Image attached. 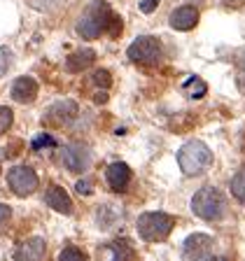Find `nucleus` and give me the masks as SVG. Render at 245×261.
<instances>
[{
  "label": "nucleus",
  "mask_w": 245,
  "mask_h": 261,
  "mask_svg": "<svg viewBox=\"0 0 245 261\" xmlns=\"http://www.w3.org/2000/svg\"><path fill=\"white\" fill-rule=\"evenodd\" d=\"M224 5H229V7H240V5H245V0H222Z\"/></svg>",
  "instance_id": "c756f323"
},
{
  "label": "nucleus",
  "mask_w": 245,
  "mask_h": 261,
  "mask_svg": "<svg viewBox=\"0 0 245 261\" xmlns=\"http://www.w3.org/2000/svg\"><path fill=\"white\" fill-rule=\"evenodd\" d=\"M185 91H187V96H191V98H203L206 96V91H208V87H206V82L203 80L191 77V80L185 82Z\"/></svg>",
  "instance_id": "a211bd4d"
},
{
  "label": "nucleus",
  "mask_w": 245,
  "mask_h": 261,
  "mask_svg": "<svg viewBox=\"0 0 245 261\" xmlns=\"http://www.w3.org/2000/svg\"><path fill=\"white\" fill-rule=\"evenodd\" d=\"M14 121V114H12L10 108H0V133H7V128Z\"/></svg>",
  "instance_id": "393cba45"
},
{
  "label": "nucleus",
  "mask_w": 245,
  "mask_h": 261,
  "mask_svg": "<svg viewBox=\"0 0 245 261\" xmlns=\"http://www.w3.org/2000/svg\"><path fill=\"white\" fill-rule=\"evenodd\" d=\"M191 212L206 222H219L227 215V201L215 187H203L191 198Z\"/></svg>",
  "instance_id": "f03ea898"
},
{
  "label": "nucleus",
  "mask_w": 245,
  "mask_h": 261,
  "mask_svg": "<svg viewBox=\"0 0 245 261\" xmlns=\"http://www.w3.org/2000/svg\"><path fill=\"white\" fill-rule=\"evenodd\" d=\"M59 159L70 173H84V170L91 166V152H89V147L82 145V142L65 145L63 149H61Z\"/></svg>",
  "instance_id": "423d86ee"
},
{
  "label": "nucleus",
  "mask_w": 245,
  "mask_h": 261,
  "mask_svg": "<svg viewBox=\"0 0 245 261\" xmlns=\"http://www.w3.org/2000/svg\"><path fill=\"white\" fill-rule=\"evenodd\" d=\"M44 201H47V205L52 207V210L61 212V215H70L72 212V201L70 196L65 194L63 187H49L47 194H44Z\"/></svg>",
  "instance_id": "ddd939ff"
},
{
  "label": "nucleus",
  "mask_w": 245,
  "mask_h": 261,
  "mask_svg": "<svg viewBox=\"0 0 245 261\" xmlns=\"http://www.w3.org/2000/svg\"><path fill=\"white\" fill-rule=\"evenodd\" d=\"M238 70H240V82H243V87H245V51L238 61Z\"/></svg>",
  "instance_id": "c85d7f7f"
},
{
  "label": "nucleus",
  "mask_w": 245,
  "mask_h": 261,
  "mask_svg": "<svg viewBox=\"0 0 245 261\" xmlns=\"http://www.w3.org/2000/svg\"><path fill=\"white\" fill-rule=\"evenodd\" d=\"M77 112H80V108H77L75 100H59L47 110V121L63 128V126L72 124L77 119Z\"/></svg>",
  "instance_id": "1a4fd4ad"
},
{
  "label": "nucleus",
  "mask_w": 245,
  "mask_h": 261,
  "mask_svg": "<svg viewBox=\"0 0 245 261\" xmlns=\"http://www.w3.org/2000/svg\"><path fill=\"white\" fill-rule=\"evenodd\" d=\"M231 194H234L240 203H245V170H240V173L231 179Z\"/></svg>",
  "instance_id": "aec40b11"
},
{
  "label": "nucleus",
  "mask_w": 245,
  "mask_h": 261,
  "mask_svg": "<svg viewBox=\"0 0 245 261\" xmlns=\"http://www.w3.org/2000/svg\"><path fill=\"white\" fill-rule=\"evenodd\" d=\"M131 259V245L126 240H114L98 250V261H129Z\"/></svg>",
  "instance_id": "4468645a"
},
{
  "label": "nucleus",
  "mask_w": 245,
  "mask_h": 261,
  "mask_svg": "<svg viewBox=\"0 0 245 261\" xmlns=\"http://www.w3.org/2000/svg\"><path fill=\"white\" fill-rule=\"evenodd\" d=\"M91 84H96V89H101V91H108L110 84H112V77L108 70H96L91 77Z\"/></svg>",
  "instance_id": "4be33fe9"
},
{
  "label": "nucleus",
  "mask_w": 245,
  "mask_h": 261,
  "mask_svg": "<svg viewBox=\"0 0 245 261\" xmlns=\"http://www.w3.org/2000/svg\"><path fill=\"white\" fill-rule=\"evenodd\" d=\"M10 215H12V210L7 205H3V203H0V224L3 222H7V219H10Z\"/></svg>",
  "instance_id": "cd10ccee"
},
{
  "label": "nucleus",
  "mask_w": 245,
  "mask_h": 261,
  "mask_svg": "<svg viewBox=\"0 0 245 261\" xmlns=\"http://www.w3.org/2000/svg\"><path fill=\"white\" fill-rule=\"evenodd\" d=\"M199 23V12L194 7L185 5V7H178V10L170 12V26L175 31H189Z\"/></svg>",
  "instance_id": "2eb2a0df"
},
{
  "label": "nucleus",
  "mask_w": 245,
  "mask_h": 261,
  "mask_svg": "<svg viewBox=\"0 0 245 261\" xmlns=\"http://www.w3.org/2000/svg\"><path fill=\"white\" fill-rule=\"evenodd\" d=\"M157 5H159V0H142V3H140V10L145 12V14H150V12L157 10Z\"/></svg>",
  "instance_id": "bb28decb"
},
{
  "label": "nucleus",
  "mask_w": 245,
  "mask_h": 261,
  "mask_svg": "<svg viewBox=\"0 0 245 261\" xmlns=\"http://www.w3.org/2000/svg\"><path fill=\"white\" fill-rule=\"evenodd\" d=\"M7 185L16 196H31L38 189V175L28 166H14L7 173Z\"/></svg>",
  "instance_id": "0eeeda50"
},
{
  "label": "nucleus",
  "mask_w": 245,
  "mask_h": 261,
  "mask_svg": "<svg viewBox=\"0 0 245 261\" xmlns=\"http://www.w3.org/2000/svg\"><path fill=\"white\" fill-rule=\"evenodd\" d=\"M136 226L142 240H147V243H161L173 231L175 219L170 215H166V212H145V215L138 217Z\"/></svg>",
  "instance_id": "7ed1b4c3"
},
{
  "label": "nucleus",
  "mask_w": 245,
  "mask_h": 261,
  "mask_svg": "<svg viewBox=\"0 0 245 261\" xmlns=\"http://www.w3.org/2000/svg\"><path fill=\"white\" fill-rule=\"evenodd\" d=\"M178 163L185 175H201L203 170L210 168L212 152L208 149V145H203V142H199V140L187 142L178 154Z\"/></svg>",
  "instance_id": "20e7f679"
},
{
  "label": "nucleus",
  "mask_w": 245,
  "mask_h": 261,
  "mask_svg": "<svg viewBox=\"0 0 245 261\" xmlns=\"http://www.w3.org/2000/svg\"><path fill=\"white\" fill-rule=\"evenodd\" d=\"M101 33L117 38L121 33V19L110 10L105 0H93L77 21V35H82L84 40H96Z\"/></svg>",
  "instance_id": "f257e3e1"
},
{
  "label": "nucleus",
  "mask_w": 245,
  "mask_h": 261,
  "mask_svg": "<svg viewBox=\"0 0 245 261\" xmlns=\"http://www.w3.org/2000/svg\"><path fill=\"white\" fill-rule=\"evenodd\" d=\"M12 61H14V56H12V51L7 47H0V77L7 75V70L12 68Z\"/></svg>",
  "instance_id": "b1692460"
},
{
  "label": "nucleus",
  "mask_w": 245,
  "mask_h": 261,
  "mask_svg": "<svg viewBox=\"0 0 245 261\" xmlns=\"http://www.w3.org/2000/svg\"><path fill=\"white\" fill-rule=\"evenodd\" d=\"M44 250H47V245H44V238H28L26 243L19 245V250L14 254V261H42L44 256Z\"/></svg>",
  "instance_id": "f8f14e48"
},
{
  "label": "nucleus",
  "mask_w": 245,
  "mask_h": 261,
  "mask_svg": "<svg viewBox=\"0 0 245 261\" xmlns=\"http://www.w3.org/2000/svg\"><path fill=\"white\" fill-rule=\"evenodd\" d=\"M75 189H77V194H82V196H91L93 194V187H91L89 179H80V182L75 185Z\"/></svg>",
  "instance_id": "a878e982"
},
{
  "label": "nucleus",
  "mask_w": 245,
  "mask_h": 261,
  "mask_svg": "<svg viewBox=\"0 0 245 261\" xmlns=\"http://www.w3.org/2000/svg\"><path fill=\"white\" fill-rule=\"evenodd\" d=\"M105 179H108V185L112 191H124L131 182V168L121 161L110 163L108 170H105Z\"/></svg>",
  "instance_id": "9d476101"
},
{
  "label": "nucleus",
  "mask_w": 245,
  "mask_h": 261,
  "mask_svg": "<svg viewBox=\"0 0 245 261\" xmlns=\"http://www.w3.org/2000/svg\"><path fill=\"white\" fill-rule=\"evenodd\" d=\"M117 222H121V210H117L114 205H101L96 210V224L103 228V231L114 228Z\"/></svg>",
  "instance_id": "f3484780"
},
{
  "label": "nucleus",
  "mask_w": 245,
  "mask_h": 261,
  "mask_svg": "<svg viewBox=\"0 0 245 261\" xmlns=\"http://www.w3.org/2000/svg\"><path fill=\"white\" fill-rule=\"evenodd\" d=\"M59 261H89V256L80 250V247H63L59 254Z\"/></svg>",
  "instance_id": "6ab92c4d"
},
{
  "label": "nucleus",
  "mask_w": 245,
  "mask_h": 261,
  "mask_svg": "<svg viewBox=\"0 0 245 261\" xmlns=\"http://www.w3.org/2000/svg\"><path fill=\"white\" fill-rule=\"evenodd\" d=\"M26 3L33 10H40V12H52L63 5V0H26Z\"/></svg>",
  "instance_id": "412c9836"
},
{
  "label": "nucleus",
  "mask_w": 245,
  "mask_h": 261,
  "mask_svg": "<svg viewBox=\"0 0 245 261\" xmlns=\"http://www.w3.org/2000/svg\"><path fill=\"white\" fill-rule=\"evenodd\" d=\"M54 145H56V140H54V136H49V133H40V136H35L31 142V147L35 152H40L44 147H54Z\"/></svg>",
  "instance_id": "5701e85b"
},
{
  "label": "nucleus",
  "mask_w": 245,
  "mask_h": 261,
  "mask_svg": "<svg viewBox=\"0 0 245 261\" xmlns=\"http://www.w3.org/2000/svg\"><path fill=\"white\" fill-rule=\"evenodd\" d=\"M212 250V238L208 233H191L182 245V259L185 261H201Z\"/></svg>",
  "instance_id": "6e6552de"
},
{
  "label": "nucleus",
  "mask_w": 245,
  "mask_h": 261,
  "mask_svg": "<svg viewBox=\"0 0 245 261\" xmlns=\"http://www.w3.org/2000/svg\"><path fill=\"white\" fill-rule=\"evenodd\" d=\"M38 96V82L33 77H16L14 84H12V98L16 103H33Z\"/></svg>",
  "instance_id": "9b49d317"
},
{
  "label": "nucleus",
  "mask_w": 245,
  "mask_h": 261,
  "mask_svg": "<svg viewBox=\"0 0 245 261\" xmlns=\"http://www.w3.org/2000/svg\"><path fill=\"white\" fill-rule=\"evenodd\" d=\"M161 56V44H159L157 38H150V35H140L131 42L129 47V59L133 63L140 65H154Z\"/></svg>",
  "instance_id": "39448f33"
},
{
  "label": "nucleus",
  "mask_w": 245,
  "mask_h": 261,
  "mask_svg": "<svg viewBox=\"0 0 245 261\" xmlns=\"http://www.w3.org/2000/svg\"><path fill=\"white\" fill-rule=\"evenodd\" d=\"M206 261H229L227 256H210V259H206Z\"/></svg>",
  "instance_id": "7c9ffc66"
},
{
  "label": "nucleus",
  "mask_w": 245,
  "mask_h": 261,
  "mask_svg": "<svg viewBox=\"0 0 245 261\" xmlns=\"http://www.w3.org/2000/svg\"><path fill=\"white\" fill-rule=\"evenodd\" d=\"M93 63H96V51L93 49H77V51H72L65 59L68 72H82V70H87V68H91Z\"/></svg>",
  "instance_id": "dca6fc26"
}]
</instances>
